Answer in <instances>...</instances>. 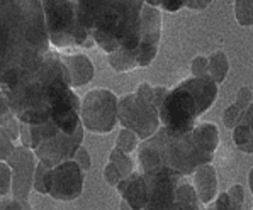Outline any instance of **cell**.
I'll return each mask as SVG.
<instances>
[{
  "label": "cell",
  "mask_w": 253,
  "mask_h": 210,
  "mask_svg": "<svg viewBox=\"0 0 253 210\" xmlns=\"http://www.w3.org/2000/svg\"><path fill=\"white\" fill-rule=\"evenodd\" d=\"M153 88L148 81H143V83H139L138 87H136V95L141 97L143 100H148V102L153 104Z\"/></svg>",
  "instance_id": "37"
},
{
  "label": "cell",
  "mask_w": 253,
  "mask_h": 210,
  "mask_svg": "<svg viewBox=\"0 0 253 210\" xmlns=\"http://www.w3.org/2000/svg\"><path fill=\"white\" fill-rule=\"evenodd\" d=\"M214 209L216 210H229V197H228V192H221L219 195L216 197L214 200Z\"/></svg>",
  "instance_id": "39"
},
{
  "label": "cell",
  "mask_w": 253,
  "mask_h": 210,
  "mask_svg": "<svg viewBox=\"0 0 253 210\" xmlns=\"http://www.w3.org/2000/svg\"><path fill=\"white\" fill-rule=\"evenodd\" d=\"M22 146L33 149V131H31V124L22 122L21 124V138H19Z\"/></svg>",
  "instance_id": "36"
},
{
  "label": "cell",
  "mask_w": 253,
  "mask_h": 210,
  "mask_svg": "<svg viewBox=\"0 0 253 210\" xmlns=\"http://www.w3.org/2000/svg\"><path fill=\"white\" fill-rule=\"evenodd\" d=\"M243 108L238 107L236 104H231L229 107L224 108V112H223V124H224V127L229 131H233L236 126L240 124V120L241 117H243Z\"/></svg>",
  "instance_id": "26"
},
{
  "label": "cell",
  "mask_w": 253,
  "mask_h": 210,
  "mask_svg": "<svg viewBox=\"0 0 253 210\" xmlns=\"http://www.w3.org/2000/svg\"><path fill=\"white\" fill-rule=\"evenodd\" d=\"M145 3H150V5H155V7H160V2L162 0H143Z\"/></svg>",
  "instance_id": "42"
},
{
  "label": "cell",
  "mask_w": 253,
  "mask_h": 210,
  "mask_svg": "<svg viewBox=\"0 0 253 210\" xmlns=\"http://www.w3.org/2000/svg\"><path fill=\"white\" fill-rule=\"evenodd\" d=\"M208 58H209V76L217 85L223 83L229 73V60L226 53L217 49V51H212Z\"/></svg>",
  "instance_id": "21"
},
{
  "label": "cell",
  "mask_w": 253,
  "mask_h": 210,
  "mask_svg": "<svg viewBox=\"0 0 253 210\" xmlns=\"http://www.w3.org/2000/svg\"><path fill=\"white\" fill-rule=\"evenodd\" d=\"M49 41L54 48H90L95 39L79 19V0H42Z\"/></svg>",
  "instance_id": "7"
},
{
  "label": "cell",
  "mask_w": 253,
  "mask_h": 210,
  "mask_svg": "<svg viewBox=\"0 0 253 210\" xmlns=\"http://www.w3.org/2000/svg\"><path fill=\"white\" fill-rule=\"evenodd\" d=\"M109 161H112L116 166H118L124 178H127L129 175L134 173V163H133V159L129 158V154L124 153V151H121V149H118V147L111 149V153H109Z\"/></svg>",
  "instance_id": "23"
},
{
  "label": "cell",
  "mask_w": 253,
  "mask_h": 210,
  "mask_svg": "<svg viewBox=\"0 0 253 210\" xmlns=\"http://www.w3.org/2000/svg\"><path fill=\"white\" fill-rule=\"evenodd\" d=\"M202 210H206V209H202Z\"/></svg>",
  "instance_id": "44"
},
{
  "label": "cell",
  "mask_w": 253,
  "mask_h": 210,
  "mask_svg": "<svg viewBox=\"0 0 253 210\" xmlns=\"http://www.w3.org/2000/svg\"><path fill=\"white\" fill-rule=\"evenodd\" d=\"M85 171L75 159L54 166L49 178V197L60 202L77 200L84 192Z\"/></svg>",
  "instance_id": "12"
},
{
  "label": "cell",
  "mask_w": 253,
  "mask_h": 210,
  "mask_svg": "<svg viewBox=\"0 0 253 210\" xmlns=\"http://www.w3.org/2000/svg\"><path fill=\"white\" fill-rule=\"evenodd\" d=\"M235 104L243 108V110H247V108L253 104V92L248 87H241L240 90L236 92V102Z\"/></svg>",
  "instance_id": "33"
},
{
  "label": "cell",
  "mask_w": 253,
  "mask_h": 210,
  "mask_svg": "<svg viewBox=\"0 0 253 210\" xmlns=\"http://www.w3.org/2000/svg\"><path fill=\"white\" fill-rule=\"evenodd\" d=\"M0 210H33L27 200H17L14 197L0 198Z\"/></svg>",
  "instance_id": "31"
},
{
  "label": "cell",
  "mask_w": 253,
  "mask_h": 210,
  "mask_svg": "<svg viewBox=\"0 0 253 210\" xmlns=\"http://www.w3.org/2000/svg\"><path fill=\"white\" fill-rule=\"evenodd\" d=\"M190 76H196V78H204L209 76V58L208 56H196L190 61Z\"/></svg>",
  "instance_id": "28"
},
{
  "label": "cell",
  "mask_w": 253,
  "mask_h": 210,
  "mask_svg": "<svg viewBox=\"0 0 253 210\" xmlns=\"http://www.w3.org/2000/svg\"><path fill=\"white\" fill-rule=\"evenodd\" d=\"M217 97V83L211 76H190L169 92L160 107L162 126L173 134H187L197 126V119L211 108Z\"/></svg>",
  "instance_id": "5"
},
{
  "label": "cell",
  "mask_w": 253,
  "mask_h": 210,
  "mask_svg": "<svg viewBox=\"0 0 253 210\" xmlns=\"http://www.w3.org/2000/svg\"><path fill=\"white\" fill-rule=\"evenodd\" d=\"M233 141L240 151L247 154L253 153V104L243 112L240 124L233 129Z\"/></svg>",
  "instance_id": "17"
},
{
  "label": "cell",
  "mask_w": 253,
  "mask_h": 210,
  "mask_svg": "<svg viewBox=\"0 0 253 210\" xmlns=\"http://www.w3.org/2000/svg\"><path fill=\"white\" fill-rule=\"evenodd\" d=\"M118 193L123 198V202L133 210H145L146 200H148V188H146V180L145 175L134 173L129 175L127 178H124L121 183L116 186Z\"/></svg>",
  "instance_id": "14"
},
{
  "label": "cell",
  "mask_w": 253,
  "mask_h": 210,
  "mask_svg": "<svg viewBox=\"0 0 253 210\" xmlns=\"http://www.w3.org/2000/svg\"><path fill=\"white\" fill-rule=\"evenodd\" d=\"M194 188H196L199 200L202 202V205H208L216 198L217 192V171L216 168L208 163V165L199 166L194 171Z\"/></svg>",
  "instance_id": "16"
},
{
  "label": "cell",
  "mask_w": 253,
  "mask_h": 210,
  "mask_svg": "<svg viewBox=\"0 0 253 210\" xmlns=\"http://www.w3.org/2000/svg\"><path fill=\"white\" fill-rule=\"evenodd\" d=\"M172 210H202V202L199 200L196 188L187 180L178 185Z\"/></svg>",
  "instance_id": "19"
},
{
  "label": "cell",
  "mask_w": 253,
  "mask_h": 210,
  "mask_svg": "<svg viewBox=\"0 0 253 210\" xmlns=\"http://www.w3.org/2000/svg\"><path fill=\"white\" fill-rule=\"evenodd\" d=\"M15 149V142L5 132H0V161H7Z\"/></svg>",
  "instance_id": "32"
},
{
  "label": "cell",
  "mask_w": 253,
  "mask_h": 210,
  "mask_svg": "<svg viewBox=\"0 0 253 210\" xmlns=\"http://www.w3.org/2000/svg\"><path fill=\"white\" fill-rule=\"evenodd\" d=\"M235 17L240 26H253V0H235Z\"/></svg>",
  "instance_id": "25"
},
{
  "label": "cell",
  "mask_w": 253,
  "mask_h": 210,
  "mask_svg": "<svg viewBox=\"0 0 253 210\" xmlns=\"http://www.w3.org/2000/svg\"><path fill=\"white\" fill-rule=\"evenodd\" d=\"M184 7H187V0H162L160 9L167 12H178Z\"/></svg>",
  "instance_id": "35"
},
{
  "label": "cell",
  "mask_w": 253,
  "mask_h": 210,
  "mask_svg": "<svg viewBox=\"0 0 253 210\" xmlns=\"http://www.w3.org/2000/svg\"><path fill=\"white\" fill-rule=\"evenodd\" d=\"M2 87L34 70L49 53L42 0H0Z\"/></svg>",
  "instance_id": "2"
},
{
  "label": "cell",
  "mask_w": 253,
  "mask_h": 210,
  "mask_svg": "<svg viewBox=\"0 0 253 210\" xmlns=\"http://www.w3.org/2000/svg\"><path fill=\"white\" fill-rule=\"evenodd\" d=\"M0 102H2V107H0V132H5V134L15 142L21 138L22 122H21V119L17 117V114L14 112V108L10 107L5 95H2Z\"/></svg>",
  "instance_id": "18"
},
{
  "label": "cell",
  "mask_w": 253,
  "mask_h": 210,
  "mask_svg": "<svg viewBox=\"0 0 253 210\" xmlns=\"http://www.w3.org/2000/svg\"><path fill=\"white\" fill-rule=\"evenodd\" d=\"M212 3V0H187V9L190 10H206Z\"/></svg>",
  "instance_id": "40"
},
{
  "label": "cell",
  "mask_w": 253,
  "mask_h": 210,
  "mask_svg": "<svg viewBox=\"0 0 253 210\" xmlns=\"http://www.w3.org/2000/svg\"><path fill=\"white\" fill-rule=\"evenodd\" d=\"M119 210H133V209H129L126 204H124V202H121V204H119Z\"/></svg>",
  "instance_id": "43"
},
{
  "label": "cell",
  "mask_w": 253,
  "mask_h": 210,
  "mask_svg": "<svg viewBox=\"0 0 253 210\" xmlns=\"http://www.w3.org/2000/svg\"><path fill=\"white\" fill-rule=\"evenodd\" d=\"M0 197H7L12 193V168L7 161H0Z\"/></svg>",
  "instance_id": "27"
},
{
  "label": "cell",
  "mask_w": 253,
  "mask_h": 210,
  "mask_svg": "<svg viewBox=\"0 0 253 210\" xmlns=\"http://www.w3.org/2000/svg\"><path fill=\"white\" fill-rule=\"evenodd\" d=\"M169 92H170V88L162 87V85H158V87L153 88V105L158 108V110H160V107L163 105V102H165Z\"/></svg>",
  "instance_id": "38"
},
{
  "label": "cell",
  "mask_w": 253,
  "mask_h": 210,
  "mask_svg": "<svg viewBox=\"0 0 253 210\" xmlns=\"http://www.w3.org/2000/svg\"><path fill=\"white\" fill-rule=\"evenodd\" d=\"M194 136H196L197 142L204 147L208 153L214 154L219 146V131H217L216 124L212 122H201L194 127Z\"/></svg>",
  "instance_id": "20"
},
{
  "label": "cell",
  "mask_w": 253,
  "mask_h": 210,
  "mask_svg": "<svg viewBox=\"0 0 253 210\" xmlns=\"http://www.w3.org/2000/svg\"><path fill=\"white\" fill-rule=\"evenodd\" d=\"M143 5V0H79V19L106 54L118 49L134 51Z\"/></svg>",
  "instance_id": "3"
},
{
  "label": "cell",
  "mask_w": 253,
  "mask_h": 210,
  "mask_svg": "<svg viewBox=\"0 0 253 210\" xmlns=\"http://www.w3.org/2000/svg\"><path fill=\"white\" fill-rule=\"evenodd\" d=\"M61 60H63V63L68 70L72 88L84 87V85L90 83L93 75H95V68H93L90 58L87 54L84 53L67 54V56H61Z\"/></svg>",
  "instance_id": "15"
},
{
  "label": "cell",
  "mask_w": 253,
  "mask_h": 210,
  "mask_svg": "<svg viewBox=\"0 0 253 210\" xmlns=\"http://www.w3.org/2000/svg\"><path fill=\"white\" fill-rule=\"evenodd\" d=\"M7 163L12 168V193L10 197L17 200H27L31 190H34V173H36L38 158L34 149L26 146H15Z\"/></svg>",
  "instance_id": "13"
},
{
  "label": "cell",
  "mask_w": 253,
  "mask_h": 210,
  "mask_svg": "<svg viewBox=\"0 0 253 210\" xmlns=\"http://www.w3.org/2000/svg\"><path fill=\"white\" fill-rule=\"evenodd\" d=\"M51 166L44 163H38L34 173V190L41 195H49V178H51Z\"/></svg>",
  "instance_id": "24"
},
{
  "label": "cell",
  "mask_w": 253,
  "mask_h": 210,
  "mask_svg": "<svg viewBox=\"0 0 253 210\" xmlns=\"http://www.w3.org/2000/svg\"><path fill=\"white\" fill-rule=\"evenodd\" d=\"M228 197H229V210H243L245 205V190L241 185H233L228 190Z\"/></svg>",
  "instance_id": "29"
},
{
  "label": "cell",
  "mask_w": 253,
  "mask_h": 210,
  "mask_svg": "<svg viewBox=\"0 0 253 210\" xmlns=\"http://www.w3.org/2000/svg\"><path fill=\"white\" fill-rule=\"evenodd\" d=\"M10 107L21 122L36 124L53 120L63 132L73 134L82 124V102L75 95L61 54L46 53L34 70L9 87H2Z\"/></svg>",
  "instance_id": "1"
},
{
  "label": "cell",
  "mask_w": 253,
  "mask_h": 210,
  "mask_svg": "<svg viewBox=\"0 0 253 210\" xmlns=\"http://www.w3.org/2000/svg\"><path fill=\"white\" fill-rule=\"evenodd\" d=\"M102 175H104V180H106V183H107V185H111V186H118V185L121 183V181L124 180L123 173H121L119 168H118V166H116L112 161H109L107 165L104 166Z\"/></svg>",
  "instance_id": "30"
},
{
  "label": "cell",
  "mask_w": 253,
  "mask_h": 210,
  "mask_svg": "<svg viewBox=\"0 0 253 210\" xmlns=\"http://www.w3.org/2000/svg\"><path fill=\"white\" fill-rule=\"evenodd\" d=\"M119 122L123 127L134 131L141 141L150 139L162 127L160 110L136 93L119 99Z\"/></svg>",
  "instance_id": "9"
},
{
  "label": "cell",
  "mask_w": 253,
  "mask_h": 210,
  "mask_svg": "<svg viewBox=\"0 0 253 210\" xmlns=\"http://www.w3.org/2000/svg\"><path fill=\"white\" fill-rule=\"evenodd\" d=\"M139 136L134 131L127 129V127H121V131L118 132V138H116V147L124 153H133L134 149L139 147Z\"/></svg>",
  "instance_id": "22"
},
{
  "label": "cell",
  "mask_w": 253,
  "mask_h": 210,
  "mask_svg": "<svg viewBox=\"0 0 253 210\" xmlns=\"http://www.w3.org/2000/svg\"><path fill=\"white\" fill-rule=\"evenodd\" d=\"M84 124H80V127L73 134H68V132L63 131L58 132L54 138L48 139V141L41 142L40 146L34 147L36 158L41 163H44V165L51 166V168L73 159L79 147L82 146V141H84Z\"/></svg>",
  "instance_id": "11"
},
{
  "label": "cell",
  "mask_w": 253,
  "mask_h": 210,
  "mask_svg": "<svg viewBox=\"0 0 253 210\" xmlns=\"http://www.w3.org/2000/svg\"><path fill=\"white\" fill-rule=\"evenodd\" d=\"M143 175H145L148 188L145 210H172L178 185L185 180L184 175H178L170 170H160L155 173Z\"/></svg>",
  "instance_id": "10"
},
{
  "label": "cell",
  "mask_w": 253,
  "mask_h": 210,
  "mask_svg": "<svg viewBox=\"0 0 253 210\" xmlns=\"http://www.w3.org/2000/svg\"><path fill=\"white\" fill-rule=\"evenodd\" d=\"M162 39V10L160 7L145 3L141 12L139 42L134 51L118 49L107 54L111 68L118 73H127L136 68H148L158 54Z\"/></svg>",
  "instance_id": "6"
},
{
  "label": "cell",
  "mask_w": 253,
  "mask_h": 210,
  "mask_svg": "<svg viewBox=\"0 0 253 210\" xmlns=\"http://www.w3.org/2000/svg\"><path fill=\"white\" fill-rule=\"evenodd\" d=\"M75 159L77 163H79V166L84 171H88L90 170V166H92V158H90V153L87 151V147H84V146H80L79 147V151H77V154H75Z\"/></svg>",
  "instance_id": "34"
},
{
  "label": "cell",
  "mask_w": 253,
  "mask_h": 210,
  "mask_svg": "<svg viewBox=\"0 0 253 210\" xmlns=\"http://www.w3.org/2000/svg\"><path fill=\"white\" fill-rule=\"evenodd\" d=\"M248 186H250V192L253 195V168L250 170V173H248Z\"/></svg>",
  "instance_id": "41"
},
{
  "label": "cell",
  "mask_w": 253,
  "mask_h": 210,
  "mask_svg": "<svg viewBox=\"0 0 253 210\" xmlns=\"http://www.w3.org/2000/svg\"><path fill=\"white\" fill-rule=\"evenodd\" d=\"M212 158L214 154L197 142L194 129L178 136L162 126L157 134L141 141L138 147V161L143 173L170 170L189 176L199 166L211 163Z\"/></svg>",
  "instance_id": "4"
},
{
  "label": "cell",
  "mask_w": 253,
  "mask_h": 210,
  "mask_svg": "<svg viewBox=\"0 0 253 210\" xmlns=\"http://www.w3.org/2000/svg\"><path fill=\"white\" fill-rule=\"evenodd\" d=\"M82 124L95 134H109L119 122V97L107 88H93L82 100Z\"/></svg>",
  "instance_id": "8"
}]
</instances>
